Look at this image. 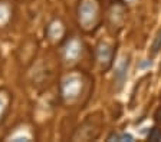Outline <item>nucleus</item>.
Segmentation results:
<instances>
[{
    "instance_id": "6e6552de",
    "label": "nucleus",
    "mask_w": 161,
    "mask_h": 142,
    "mask_svg": "<svg viewBox=\"0 0 161 142\" xmlns=\"http://www.w3.org/2000/svg\"><path fill=\"white\" fill-rule=\"evenodd\" d=\"M160 49H161V30L157 33L155 40H154V43H152V46H151V52L152 53H157Z\"/></svg>"
},
{
    "instance_id": "1a4fd4ad",
    "label": "nucleus",
    "mask_w": 161,
    "mask_h": 142,
    "mask_svg": "<svg viewBox=\"0 0 161 142\" xmlns=\"http://www.w3.org/2000/svg\"><path fill=\"white\" fill-rule=\"evenodd\" d=\"M154 119H155V122L161 123V108H158L155 111V114H154Z\"/></svg>"
},
{
    "instance_id": "0eeeda50",
    "label": "nucleus",
    "mask_w": 161,
    "mask_h": 142,
    "mask_svg": "<svg viewBox=\"0 0 161 142\" xmlns=\"http://www.w3.org/2000/svg\"><path fill=\"white\" fill-rule=\"evenodd\" d=\"M112 139H115V141H133L134 138H133V135H129V133H121V135L114 133V135H111V137L108 138V141H112Z\"/></svg>"
},
{
    "instance_id": "20e7f679",
    "label": "nucleus",
    "mask_w": 161,
    "mask_h": 142,
    "mask_svg": "<svg viewBox=\"0 0 161 142\" xmlns=\"http://www.w3.org/2000/svg\"><path fill=\"white\" fill-rule=\"evenodd\" d=\"M10 96L6 90H0V122L5 119L7 111H9Z\"/></svg>"
},
{
    "instance_id": "7ed1b4c3",
    "label": "nucleus",
    "mask_w": 161,
    "mask_h": 142,
    "mask_svg": "<svg viewBox=\"0 0 161 142\" xmlns=\"http://www.w3.org/2000/svg\"><path fill=\"white\" fill-rule=\"evenodd\" d=\"M98 60L104 65V69L109 67L111 60H112V50H111V47H108V45H105V43L99 45V47H98Z\"/></svg>"
},
{
    "instance_id": "423d86ee",
    "label": "nucleus",
    "mask_w": 161,
    "mask_h": 142,
    "mask_svg": "<svg viewBox=\"0 0 161 142\" xmlns=\"http://www.w3.org/2000/svg\"><path fill=\"white\" fill-rule=\"evenodd\" d=\"M148 141L151 142H157V141H161V129L158 128H152L148 133Z\"/></svg>"
},
{
    "instance_id": "39448f33",
    "label": "nucleus",
    "mask_w": 161,
    "mask_h": 142,
    "mask_svg": "<svg viewBox=\"0 0 161 142\" xmlns=\"http://www.w3.org/2000/svg\"><path fill=\"white\" fill-rule=\"evenodd\" d=\"M127 67H128V60H125L122 65L119 66L118 72H117V78H118V85L119 86L122 85L124 79H125V76H127Z\"/></svg>"
},
{
    "instance_id": "f257e3e1",
    "label": "nucleus",
    "mask_w": 161,
    "mask_h": 142,
    "mask_svg": "<svg viewBox=\"0 0 161 142\" xmlns=\"http://www.w3.org/2000/svg\"><path fill=\"white\" fill-rule=\"evenodd\" d=\"M98 22V5L95 0H84L79 7V23L82 27L89 30Z\"/></svg>"
},
{
    "instance_id": "f03ea898",
    "label": "nucleus",
    "mask_w": 161,
    "mask_h": 142,
    "mask_svg": "<svg viewBox=\"0 0 161 142\" xmlns=\"http://www.w3.org/2000/svg\"><path fill=\"white\" fill-rule=\"evenodd\" d=\"M80 90H82V82L78 76H69L66 81L62 82V96L65 99H75Z\"/></svg>"
}]
</instances>
